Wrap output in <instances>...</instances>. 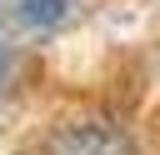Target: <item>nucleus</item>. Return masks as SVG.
Segmentation results:
<instances>
[{
    "label": "nucleus",
    "instance_id": "obj_2",
    "mask_svg": "<svg viewBox=\"0 0 160 155\" xmlns=\"http://www.w3.org/2000/svg\"><path fill=\"white\" fill-rule=\"evenodd\" d=\"M15 15H20L30 30H55V25L70 15V0H20Z\"/></svg>",
    "mask_w": 160,
    "mask_h": 155
},
{
    "label": "nucleus",
    "instance_id": "obj_1",
    "mask_svg": "<svg viewBox=\"0 0 160 155\" xmlns=\"http://www.w3.org/2000/svg\"><path fill=\"white\" fill-rule=\"evenodd\" d=\"M45 155H140L115 125H65L45 140Z\"/></svg>",
    "mask_w": 160,
    "mask_h": 155
}]
</instances>
